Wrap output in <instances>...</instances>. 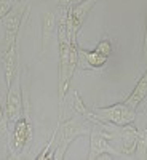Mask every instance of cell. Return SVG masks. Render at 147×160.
Listing matches in <instances>:
<instances>
[{
    "label": "cell",
    "mask_w": 147,
    "mask_h": 160,
    "mask_svg": "<svg viewBox=\"0 0 147 160\" xmlns=\"http://www.w3.org/2000/svg\"><path fill=\"white\" fill-rule=\"evenodd\" d=\"M67 11L62 8V15L56 21L58 28V45H59V62H58V99L59 108L64 102L66 93L71 87V80L78 68V47L71 42L67 31Z\"/></svg>",
    "instance_id": "cell-1"
},
{
    "label": "cell",
    "mask_w": 147,
    "mask_h": 160,
    "mask_svg": "<svg viewBox=\"0 0 147 160\" xmlns=\"http://www.w3.org/2000/svg\"><path fill=\"white\" fill-rule=\"evenodd\" d=\"M58 136H56V158H64L66 151L71 146L74 139L83 135H90L91 131V120L78 115L69 118L66 122H61V117L58 120Z\"/></svg>",
    "instance_id": "cell-2"
},
{
    "label": "cell",
    "mask_w": 147,
    "mask_h": 160,
    "mask_svg": "<svg viewBox=\"0 0 147 160\" xmlns=\"http://www.w3.org/2000/svg\"><path fill=\"white\" fill-rule=\"evenodd\" d=\"M136 109L123 101L114 106H107V108H95L93 111H90L88 120L114 125H133V122L136 120Z\"/></svg>",
    "instance_id": "cell-3"
},
{
    "label": "cell",
    "mask_w": 147,
    "mask_h": 160,
    "mask_svg": "<svg viewBox=\"0 0 147 160\" xmlns=\"http://www.w3.org/2000/svg\"><path fill=\"white\" fill-rule=\"evenodd\" d=\"M26 108L22 115L15 122L13 125V131L10 136V158H19L26 149V146L32 139V122L29 118V104L27 101L24 102Z\"/></svg>",
    "instance_id": "cell-4"
},
{
    "label": "cell",
    "mask_w": 147,
    "mask_h": 160,
    "mask_svg": "<svg viewBox=\"0 0 147 160\" xmlns=\"http://www.w3.org/2000/svg\"><path fill=\"white\" fill-rule=\"evenodd\" d=\"M29 8H31L29 2L18 0V2L13 5V8L0 19V22H2V26H3V34H5L3 43L18 40V34H19L21 26L24 24V21L29 16Z\"/></svg>",
    "instance_id": "cell-5"
},
{
    "label": "cell",
    "mask_w": 147,
    "mask_h": 160,
    "mask_svg": "<svg viewBox=\"0 0 147 160\" xmlns=\"http://www.w3.org/2000/svg\"><path fill=\"white\" fill-rule=\"evenodd\" d=\"M102 157H115V158H125V155L120 152L115 146L105 138L99 128L91 122V131H90V160H96Z\"/></svg>",
    "instance_id": "cell-6"
},
{
    "label": "cell",
    "mask_w": 147,
    "mask_h": 160,
    "mask_svg": "<svg viewBox=\"0 0 147 160\" xmlns=\"http://www.w3.org/2000/svg\"><path fill=\"white\" fill-rule=\"evenodd\" d=\"M96 5V0H82V2L75 3L74 7L69 8L67 11V31L71 42L77 43V35L82 29L83 22L86 21L88 13L93 10V7Z\"/></svg>",
    "instance_id": "cell-7"
},
{
    "label": "cell",
    "mask_w": 147,
    "mask_h": 160,
    "mask_svg": "<svg viewBox=\"0 0 147 160\" xmlns=\"http://www.w3.org/2000/svg\"><path fill=\"white\" fill-rule=\"evenodd\" d=\"M22 87H21V77L16 75V83L11 85L7 90V99H5V108H3V118L7 122H16L22 115Z\"/></svg>",
    "instance_id": "cell-8"
},
{
    "label": "cell",
    "mask_w": 147,
    "mask_h": 160,
    "mask_svg": "<svg viewBox=\"0 0 147 160\" xmlns=\"http://www.w3.org/2000/svg\"><path fill=\"white\" fill-rule=\"evenodd\" d=\"M0 64L3 69L5 83L10 88L13 85V80L18 75V64H19V55H18V40L15 42L3 43V50L0 53Z\"/></svg>",
    "instance_id": "cell-9"
},
{
    "label": "cell",
    "mask_w": 147,
    "mask_h": 160,
    "mask_svg": "<svg viewBox=\"0 0 147 160\" xmlns=\"http://www.w3.org/2000/svg\"><path fill=\"white\" fill-rule=\"evenodd\" d=\"M145 96H147V69H145V72L142 74V77L138 80L135 90H133L130 95H128V98L125 99V102L130 104L131 108L138 109V106L145 99Z\"/></svg>",
    "instance_id": "cell-10"
},
{
    "label": "cell",
    "mask_w": 147,
    "mask_h": 160,
    "mask_svg": "<svg viewBox=\"0 0 147 160\" xmlns=\"http://www.w3.org/2000/svg\"><path fill=\"white\" fill-rule=\"evenodd\" d=\"M55 29H56V15L55 11H48L42 18V51L47 50Z\"/></svg>",
    "instance_id": "cell-11"
},
{
    "label": "cell",
    "mask_w": 147,
    "mask_h": 160,
    "mask_svg": "<svg viewBox=\"0 0 147 160\" xmlns=\"http://www.w3.org/2000/svg\"><path fill=\"white\" fill-rule=\"evenodd\" d=\"M82 61L85 64H88L90 68L93 69H99V68H104L105 62H107V58L99 55L98 51H83V50H80L78 48V62Z\"/></svg>",
    "instance_id": "cell-12"
},
{
    "label": "cell",
    "mask_w": 147,
    "mask_h": 160,
    "mask_svg": "<svg viewBox=\"0 0 147 160\" xmlns=\"http://www.w3.org/2000/svg\"><path fill=\"white\" fill-rule=\"evenodd\" d=\"M7 118H0V158H10V133Z\"/></svg>",
    "instance_id": "cell-13"
},
{
    "label": "cell",
    "mask_w": 147,
    "mask_h": 160,
    "mask_svg": "<svg viewBox=\"0 0 147 160\" xmlns=\"http://www.w3.org/2000/svg\"><path fill=\"white\" fill-rule=\"evenodd\" d=\"M135 157L144 160L147 157V128L138 131V141H136V149H135Z\"/></svg>",
    "instance_id": "cell-14"
},
{
    "label": "cell",
    "mask_w": 147,
    "mask_h": 160,
    "mask_svg": "<svg viewBox=\"0 0 147 160\" xmlns=\"http://www.w3.org/2000/svg\"><path fill=\"white\" fill-rule=\"evenodd\" d=\"M72 109H74V112H77V115H82V117L88 118V114H90V111L86 109V106H85L83 99L80 98V95H78V91H77V90H74V101H72Z\"/></svg>",
    "instance_id": "cell-15"
},
{
    "label": "cell",
    "mask_w": 147,
    "mask_h": 160,
    "mask_svg": "<svg viewBox=\"0 0 147 160\" xmlns=\"http://www.w3.org/2000/svg\"><path fill=\"white\" fill-rule=\"evenodd\" d=\"M95 51H98L99 55H102V56H105V58H109V56L112 55V51H114L110 38L104 37L102 40H99V42H98V45L95 47Z\"/></svg>",
    "instance_id": "cell-16"
},
{
    "label": "cell",
    "mask_w": 147,
    "mask_h": 160,
    "mask_svg": "<svg viewBox=\"0 0 147 160\" xmlns=\"http://www.w3.org/2000/svg\"><path fill=\"white\" fill-rule=\"evenodd\" d=\"M16 2L18 0H0V19L13 8V5H15Z\"/></svg>",
    "instance_id": "cell-17"
},
{
    "label": "cell",
    "mask_w": 147,
    "mask_h": 160,
    "mask_svg": "<svg viewBox=\"0 0 147 160\" xmlns=\"http://www.w3.org/2000/svg\"><path fill=\"white\" fill-rule=\"evenodd\" d=\"M56 2L61 8H71L77 3V0H56Z\"/></svg>",
    "instance_id": "cell-18"
},
{
    "label": "cell",
    "mask_w": 147,
    "mask_h": 160,
    "mask_svg": "<svg viewBox=\"0 0 147 160\" xmlns=\"http://www.w3.org/2000/svg\"><path fill=\"white\" fill-rule=\"evenodd\" d=\"M0 118H3V108H2V102H0Z\"/></svg>",
    "instance_id": "cell-19"
},
{
    "label": "cell",
    "mask_w": 147,
    "mask_h": 160,
    "mask_svg": "<svg viewBox=\"0 0 147 160\" xmlns=\"http://www.w3.org/2000/svg\"><path fill=\"white\" fill-rule=\"evenodd\" d=\"M78 2H82V0H77V3H78ZM96 2H98V0H96Z\"/></svg>",
    "instance_id": "cell-20"
}]
</instances>
